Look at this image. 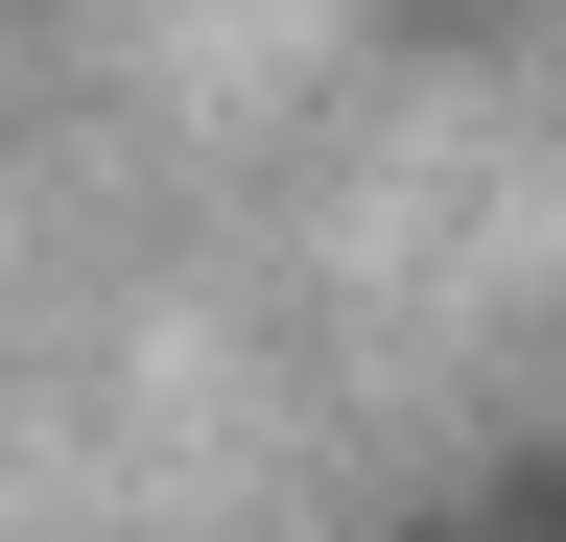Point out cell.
Segmentation results:
<instances>
[{"label":"cell","instance_id":"2","mask_svg":"<svg viewBox=\"0 0 566 542\" xmlns=\"http://www.w3.org/2000/svg\"><path fill=\"white\" fill-rule=\"evenodd\" d=\"M378 542H495V496H449V519H378Z\"/></svg>","mask_w":566,"mask_h":542},{"label":"cell","instance_id":"1","mask_svg":"<svg viewBox=\"0 0 566 542\" xmlns=\"http://www.w3.org/2000/svg\"><path fill=\"white\" fill-rule=\"evenodd\" d=\"M495 542H566V471H520V496H495Z\"/></svg>","mask_w":566,"mask_h":542}]
</instances>
